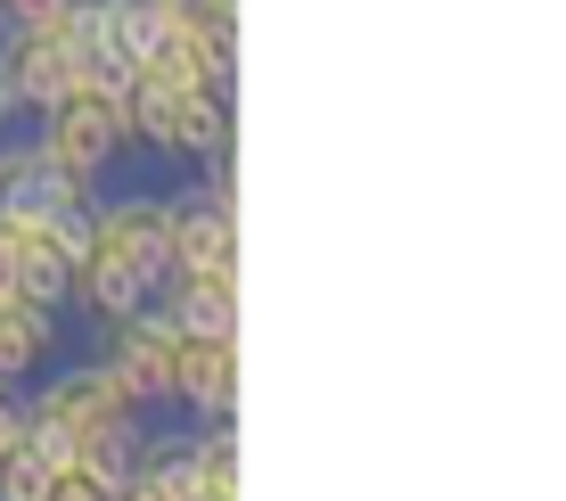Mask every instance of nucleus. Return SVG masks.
Wrapping results in <instances>:
<instances>
[{
    "label": "nucleus",
    "instance_id": "nucleus-2",
    "mask_svg": "<svg viewBox=\"0 0 566 501\" xmlns=\"http://www.w3.org/2000/svg\"><path fill=\"white\" fill-rule=\"evenodd\" d=\"M172 337H181V321H172L165 304H140L132 321H115V330L91 337V354L124 378V395L140 403L148 419H172Z\"/></svg>",
    "mask_w": 566,
    "mask_h": 501
},
{
    "label": "nucleus",
    "instance_id": "nucleus-11",
    "mask_svg": "<svg viewBox=\"0 0 566 501\" xmlns=\"http://www.w3.org/2000/svg\"><path fill=\"white\" fill-rule=\"evenodd\" d=\"M57 0H0V33H17V25H33V17H50Z\"/></svg>",
    "mask_w": 566,
    "mask_h": 501
},
{
    "label": "nucleus",
    "instance_id": "nucleus-7",
    "mask_svg": "<svg viewBox=\"0 0 566 501\" xmlns=\"http://www.w3.org/2000/svg\"><path fill=\"white\" fill-rule=\"evenodd\" d=\"M42 181H50V165H42V148H33V124L0 132V206H33Z\"/></svg>",
    "mask_w": 566,
    "mask_h": 501
},
{
    "label": "nucleus",
    "instance_id": "nucleus-12",
    "mask_svg": "<svg viewBox=\"0 0 566 501\" xmlns=\"http://www.w3.org/2000/svg\"><path fill=\"white\" fill-rule=\"evenodd\" d=\"M107 501H156V493H140V486H115Z\"/></svg>",
    "mask_w": 566,
    "mask_h": 501
},
{
    "label": "nucleus",
    "instance_id": "nucleus-1",
    "mask_svg": "<svg viewBox=\"0 0 566 501\" xmlns=\"http://www.w3.org/2000/svg\"><path fill=\"white\" fill-rule=\"evenodd\" d=\"M33 148L57 181H83V189H115V165L132 157V115L124 91L107 83H74L50 115H33Z\"/></svg>",
    "mask_w": 566,
    "mask_h": 501
},
{
    "label": "nucleus",
    "instance_id": "nucleus-5",
    "mask_svg": "<svg viewBox=\"0 0 566 501\" xmlns=\"http://www.w3.org/2000/svg\"><path fill=\"white\" fill-rule=\"evenodd\" d=\"M57 362H66V313L33 296H0V387H33Z\"/></svg>",
    "mask_w": 566,
    "mask_h": 501
},
{
    "label": "nucleus",
    "instance_id": "nucleus-10",
    "mask_svg": "<svg viewBox=\"0 0 566 501\" xmlns=\"http://www.w3.org/2000/svg\"><path fill=\"white\" fill-rule=\"evenodd\" d=\"M25 452V387H0V460Z\"/></svg>",
    "mask_w": 566,
    "mask_h": 501
},
{
    "label": "nucleus",
    "instance_id": "nucleus-9",
    "mask_svg": "<svg viewBox=\"0 0 566 501\" xmlns=\"http://www.w3.org/2000/svg\"><path fill=\"white\" fill-rule=\"evenodd\" d=\"M42 460L33 452H17V460H0V501H42Z\"/></svg>",
    "mask_w": 566,
    "mask_h": 501
},
{
    "label": "nucleus",
    "instance_id": "nucleus-8",
    "mask_svg": "<svg viewBox=\"0 0 566 501\" xmlns=\"http://www.w3.org/2000/svg\"><path fill=\"white\" fill-rule=\"evenodd\" d=\"M115 486L99 469H91V460H57V469L42 477V501H107Z\"/></svg>",
    "mask_w": 566,
    "mask_h": 501
},
{
    "label": "nucleus",
    "instance_id": "nucleus-6",
    "mask_svg": "<svg viewBox=\"0 0 566 501\" xmlns=\"http://www.w3.org/2000/svg\"><path fill=\"white\" fill-rule=\"evenodd\" d=\"M189 501H239V428H189Z\"/></svg>",
    "mask_w": 566,
    "mask_h": 501
},
{
    "label": "nucleus",
    "instance_id": "nucleus-4",
    "mask_svg": "<svg viewBox=\"0 0 566 501\" xmlns=\"http://www.w3.org/2000/svg\"><path fill=\"white\" fill-rule=\"evenodd\" d=\"M91 247L132 263L148 288L165 280V189H99L91 206Z\"/></svg>",
    "mask_w": 566,
    "mask_h": 501
},
{
    "label": "nucleus",
    "instance_id": "nucleus-3",
    "mask_svg": "<svg viewBox=\"0 0 566 501\" xmlns=\"http://www.w3.org/2000/svg\"><path fill=\"white\" fill-rule=\"evenodd\" d=\"M172 419L181 428H230L239 419V337H206V330L172 337Z\"/></svg>",
    "mask_w": 566,
    "mask_h": 501
}]
</instances>
